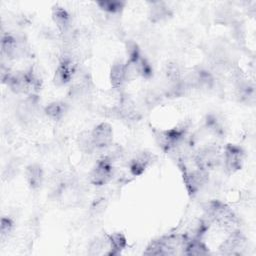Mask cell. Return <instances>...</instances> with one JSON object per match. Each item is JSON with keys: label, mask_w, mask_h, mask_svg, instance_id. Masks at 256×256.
Returning <instances> with one entry per match:
<instances>
[{"label": "cell", "mask_w": 256, "mask_h": 256, "mask_svg": "<svg viewBox=\"0 0 256 256\" xmlns=\"http://www.w3.org/2000/svg\"><path fill=\"white\" fill-rule=\"evenodd\" d=\"M29 54V47L24 38L6 33L1 37V55L7 60L23 58Z\"/></svg>", "instance_id": "6"}, {"label": "cell", "mask_w": 256, "mask_h": 256, "mask_svg": "<svg viewBox=\"0 0 256 256\" xmlns=\"http://www.w3.org/2000/svg\"><path fill=\"white\" fill-rule=\"evenodd\" d=\"M25 179L32 190H38L44 181V171L41 165L30 164L25 169Z\"/></svg>", "instance_id": "19"}, {"label": "cell", "mask_w": 256, "mask_h": 256, "mask_svg": "<svg viewBox=\"0 0 256 256\" xmlns=\"http://www.w3.org/2000/svg\"><path fill=\"white\" fill-rule=\"evenodd\" d=\"M4 84H6L14 94L29 96L37 94L41 89L42 80L34 70L30 68L26 71L11 72Z\"/></svg>", "instance_id": "1"}, {"label": "cell", "mask_w": 256, "mask_h": 256, "mask_svg": "<svg viewBox=\"0 0 256 256\" xmlns=\"http://www.w3.org/2000/svg\"><path fill=\"white\" fill-rule=\"evenodd\" d=\"M114 176L115 168L113 166V162L110 161L107 157L103 156L96 162L93 169L91 170L89 180L94 186L101 187L112 181Z\"/></svg>", "instance_id": "8"}, {"label": "cell", "mask_w": 256, "mask_h": 256, "mask_svg": "<svg viewBox=\"0 0 256 256\" xmlns=\"http://www.w3.org/2000/svg\"><path fill=\"white\" fill-rule=\"evenodd\" d=\"M39 110V97L37 94H32L19 102L16 108V116L23 125H28L36 119Z\"/></svg>", "instance_id": "10"}, {"label": "cell", "mask_w": 256, "mask_h": 256, "mask_svg": "<svg viewBox=\"0 0 256 256\" xmlns=\"http://www.w3.org/2000/svg\"><path fill=\"white\" fill-rule=\"evenodd\" d=\"M110 249L107 255L116 256L122 253V251L127 247V238L123 233L114 232L107 236Z\"/></svg>", "instance_id": "23"}, {"label": "cell", "mask_w": 256, "mask_h": 256, "mask_svg": "<svg viewBox=\"0 0 256 256\" xmlns=\"http://www.w3.org/2000/svg\"><path fill=\"white\" fill-rule=\"evenodd\" d=\"M77 72V65L74 59L66 54L61 58L57 65L53 82L58 87L65 86L74 80Z\"/></svg>", "instance_id": "9"}, {"label": "cell", "mask_w": 256, "mask_h": 256, "mask_svg": "<svg viewBox=\"0 0 256 256\" xmlns=\"http://www.w3.org/2000/svg\"><path fill=\"white\" fill-rule=\"evenodd\" d=\"M110 249V245H109V241H108V237L106 238H96L95 240H93L90 243L89 246V253L91 255H99V254H106L107 250V254L109 252Z\"/></svg>", "instance_id": "28"}, {"label": "cell", "mask_w": 256, "mask_h": 256, "mask_svg": "<svg viewBox=\"0 0 256 256\" xmlns=\"http://www.w3.org/2000/svg\"><path fill=\"white\" fill-rule=\"evenodd\" d=\"M148 17L152 23H159L168 20L172 17L173 13L167 3L162 1L150 2Z\"/></svg>", "instance_id": "18"}, {"label": "cell", "mask_w": 256, "mask_h": 256, "mask_svg": "<svg viewBox=\"0 0 256 256\" xmlns=\"http://www.w3.org/2000/svg\"><path fill=\"white\" fill-rule=\"evenodd\" d=\"M235 91L238 100L245 104H252L255 101V86L252 82L244 77H238L236 79Z\"/></svg>", "instance_id": "17"}, {"label": "cell", "mask_w": 256, "mask_h": 256, "mask_svg": "<svg viewBox=\"0 0 256 256\" xmlns=\"http://www.w3.org/2000/svg\"><path fill=\"white\" fill-rule=\"evenodd\" d=\"M68 109L69 106L67 103L63 101H53L45 106L44 114L53 121H60L66 116Z\"/></svg>", "instance_id": "22"}, {"label": "cell", "mask_w": 256, "mask_h": 256, "mask_svg": "<svg viewBox=\"0 0 256 256\" xmlns=\"http://www.w3.org/2000/svg\"><path fill=\"white\" fill-rule=\"evenodd\" d=\"M154 135L159 148L164 153L171 155L190 138L187 125H180L168 130H155Z\"/></svg>", "instance_id": "4"}, {"label": "cell", "mask_w": 256, "mask_h": 256, "mask_svg": "<svg viewBox=\"0 0 256 256\" xmlns=\"http://www.w3.org/2000/svg\"><path fill=\"white\" fill-rule=\"evenodd\" d=\"M204 130L207 134L215 136L217 138L224 137L226 133V128L223 120L215 114H210L206 117L204 121Z\"/></svg>", "instance_id": "21"}, {"label": "cell", "mask_w": 256, "mask_h": 256, "mask_svg": "<svg viewBox=\"0 0 256 256\" xmlns=\"http://www.w3.org/2000/svg\"><path fill=\"white\" fill-rule=\"evenodd\" d=\"M222 152L216 144H207L193 152L192 157L198 168L210 172L222 164Z\"/></svg>", "instance_id": "5"}, {"label": "cell", "mask_w": 256, "mask_h": 256, "mask_svg": "<svg viewBox=\"0 0 256 256\" xmlns=\"http://www.w3.org/2000/svg\"><path fill=\"white\" fill-rule=\"evenodd\" d=\"M110 82L112 87L117 90H120L124 86L127 82L125 62L118 60L113 63L110 71Z\"/></svg>", "instance_id": "20"}, {"label": "cell", "mask_w": 256, "mask_h": 256, "mask_svg": "<svg viewBox=\"0 0 256 256\" xmlns=\"http://www.w3.org/2000/svg\"><path fill=\"white\" fill-rule=\"evenodd\" d=\"M246 243L247 240L243 233L239 230H234L219 246V251L224 255H239L245 249Z\"/></svg>", "instance_id": "14"}, {"label": "cell", "mask_w": 256, "mask_h": 256, "mask_svg": "<svg viewBox=\"0 0 256 256\" xmlns=\"http://www.w3.org/2000/svg\"><path fill=\"white\" fill-rule=\"evenodd\" d=\"M96 5L105 13L108 14H119L125 8L126 3L124 1H117V0H102L97 1Z\"/></svg>", "instance_id": "25"}, {"label": "cell", "mask_w": 256, "mask_h": 256, "mask_svg": "<svg viewBox=\"0 0 256 256\" xmlns=\"http://www.w3.org/2000/svg\"><path fill=\"white\" fill-rule=\"evenodd\" d=\"M52 19L62 36H70L72 28V18L66 9L59 6L54 7L52 10Z\"/></svg>", "instance_id": "16"}, {"label": "cell", "mask_w": 256, "mask_h": 256, "mask_svg": "<svg viewBox=\"0 0 256 256\" xmlns=\"http://www.w3.org/2000/svg\"><path fill=\"white\" fill-rule=\"evenodd\" d=\"M165 77L168 81V84H173L181 81L184 78V73L178 63L170 62L165 67Z\"/></svg>", "instance_id": "26"}, {"label": "cell", "mask_w": 256, "mask_h": 256, "mask_svg": "<svg viewBox=\"0 0 256 256\" xmlns=\"http://www.w3.org/2000/svg\"><path fill=\"white\" fill-rule=\"evenodd\" d=\"M113 128L107 122H102L91 131V136L97 150H106L113 144Z\"/></svg>", "instance_id": "13"}, {"label": "cell", "mask_w": 256, "mask_h": 256, "mask_svg": "<svg viewBox=\"0 0 256 256\" xmlns=\"http://www.w3.org/2000/svg\"><path fill=\"white\" fill-rule=\"evenodd\" d=\"M245 159L244 150L236 144H227L222 152V164L225 171L229 174H235L243 168Z\"/></svg>", "instance_id": "7"}, {"label": "cell", "mask_w": 256, "mask_h": 256, "mask_svg": "<svg viewBox=\"0 0 256 256\" xmlns=\"http://www.w3.org/2000/svg\"><path fill=\"white\" fill-rule=\"evenodd\" d=\"M155 160L156 156L153 153L146 150L139 151L129 162L128 168L130 174L134 177L141 176L153 164Z\"/></svg>", "instance_id": "15"}, {"label": "cell", "mask_w": 256, "mask_h": 256, "mask_svg": "<svg viewBox=\"0 0 256 256\" xmlns=\"http://www.w3.org/2000/svg\"><path fill=\"white\" fill-rule=\"evenodd\" d=\"M77 141L79 149L85 154H92L97 150L94 145L91 132H82L81 134H79Z\"/></svg>", "instance_id": "27"}, {"label": "cell", "mask_w": 256, "mask_h": 256, "mask_svg": "<svg viewBox=\"0 0 256 256\" xmlns=\"http://www.w3.org/2000/svg\"><path fill=\"white\" fill-rule=\"evenodd\" d=\"M204 216L211 222L216 223L224 229L236 230L238 218L234 211L225 203L219 200H212L203 205Z\"/></svg>", "instance_id": "2"}, {"label": "cell", "mask_w": 256, "mask_h": 256, "mask_svg": "<svg viewBox=\"0 0 256 256\" xmlns=\"http://www.w3.org/2000/svg\"><path fill=\"white\" fill-rule=\"evenodd\" d=\"M190 239L186 234H170L153 240L146 248L145 255H175L183 250Z\"/></svg>", "instance_id": "3"}, {"label": "cell", "mask_w": 256, "mask_h": 256, "mask_svg": "<svg viewBox=\"0 0 256 256\" xmlns=\"http://www.w3.org/2000/svg\"><path fill=\"white\" fill-rule=\"evenodd\" d=\"M185 80L189 85L190 89L198 90H211L215 85V79L212 73L203 68H195L187 75H185Z\"/></svg>", "instance_id": "11"}, {"label": "cell", "mask_w": 256, "mask_h": 256, "mask_svg": "<svg viewBox=\"0 0 256 256\" xmlns=\"http://www.w3.org/2000/svg\"><path fill=\"white\" fill-rule=\"evenodd\" d=\"M183 254L185 255H207L209 254V249L207 245L202 241V238L190 237L188 240Z\"/></svg>", "instance_id": "24"}, {"label": "cell", "mask_w": 256, "mask_h": 256, "mask_svg": "<svg viewBox=\"0 0 256 256\" xmlns=\"http://www.w3.org/2000/svg\"><path fill=\"white\" fill-rule=\"evenodd\" d=\"M110 111L113 117L123 121H136L140 117L135 103L127 95H121L118 104Z\"/></svg>", "instance_id": "12"}, {"label": "cell", "mask_w": 256, "mask_h": 256, "mask_svg": "<svg viewBox=\"0 0 256 256\" xmlns=\"http://www.w3.org/2000/svg\"><path fill=\"white\" fill-rule=\"evenodd\" d=\"M14 230V222L9 217H2L0 224V234L1 238H7Z\"/></svg>", "instance_id": "29"}]
</instances>
